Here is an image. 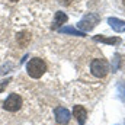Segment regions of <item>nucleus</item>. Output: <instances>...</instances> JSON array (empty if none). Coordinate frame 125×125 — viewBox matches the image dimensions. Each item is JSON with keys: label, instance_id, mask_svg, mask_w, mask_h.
Segmentation results:
<instances>
[{"label": "nucleus", "instance_id": "obj_1", "mask_svg": "<svg viewBox=\"0 0 125 125\" xmlns=\"http://www.w3.org/2000/svg\"><path fill=\"white\" fill-rule=\"evenodd\" d=\"M26 71L32 79H39L47 71V64L42 58H32L26 64Z\"/></svg>", "mask_w": 125, "mask_h": 125}, {"label": "nucleus", "instance_id": "obj_2", "mask_svg": "<svg viewBox=\"0 0 125 125\" xmlns=\"http://www.w3.org/2000/svg\"><path fill=\"white\" fill-rule=\"evenodd\" d=\"M99 21H100V16H99V15H96V13H89V15H86V16L77 23V29L86 33V32L92 31L94 26L99 23Z\"/></svg>", "mask_w": 125, "mask_h": 125}, {"label": "nucleus", "instance_id": "obj_3", "mask_svg": "<svg viewBox=\"0 0 125 125\" xmlns=\"http://www.w3.org/2000/svg\"><path fill=\"white\" fill-rule=\"evenodd\" d=\"M90 71L94 77H105L109 71V62L103 58H96L90 62Z\"/></svg>", "mask_w": 125, "mask_h": 125}, {"label": "nucleus", "instance_id": "obj_4", "mask_svg": "<svg viewBox=\"0 0 125 125\" xmlns=\"http://www.w3.org/2000/svg\"><path fill=\"white\" fill-rule=\"evenodd\" d=\"M22 106V97L18 93H12L7 96V99L3 102V108L9 112H16Z\"/></svg>", "mask_w": 125, "mask_h": 125}, {"label": "nucleus", "instance_id": "obj_5", "mask_svg": "<svg viewBox=\"0 0 125 125\" xmlns=\"http://www.w3.org/2000/svg\"><path fill=\"white\" fill-rule=\"evenodd\" d=\"M70 112L65 109V108H62V106H58L57 109H55V121L58 122V124H68V121H70Z\"/></svg>", "mask_w": 125, "mask_h": 125}, {"label": "nucleus", "instance_id": "obj_6", "mask_svg": "<svg viewBox=\"0 0 125 125\" xmlns=\"http://www.w3.org/2000/svg\"><path fill=\"white\" fill-rule=\"evenodd\" d=\"M73 115H74V118L77 119L79 125H84L86 118H87V111H86V108H83V106H80V105H76V106L73 108Z\"/></svg>", "mask_w": 125, "mask_h": 125}, {"label": "nucleus", "instance_id": "obj_7", "mask_svg": "<svg viewBox=\"0 0 125 125\" xmlns=\"http://www.w3.org/2000/svg\"><path fill=\"white\" fill-rule=\"evenodd\" d=\"M108 23L111 25V28L116 32H124L125 31V21L121 19H116V18H109L108 19Z\"/></svg>", "mask_w": 125, "mask_h": 125}, {"label": "nucleus", "instance_id": "obj_8", "mask_svg": "<svg viewBox=\"0 0 125 125\" xmlns=\"http://www.w3.org/2000/svg\"><path fill=\"white\" fill-rule=\"evenodd\" d=\"M67 15L62 13V12H57L55 13V18H54V25H52V29H58L61 25H64L67 22Z\"/></svg>", "mask_w": 125, "mask_h": 125}, {"label": "nucleus", "instance_id": "obj_9", "mask_svg": "<svg viewBox=\"0 0 125 125\" xmlns=\"http://www.w3.org/2000/svg\"><path fill=\"white\" fill-rule=\"evenodd\" d=\"M18 42H19V45H21V47H26V45L31 42V33H29V32H26V31L18 33Z\"/></svg>", "mask_w": 125, "mask_h": 125}, {"label": "nucleus", "instance_id": "obj_10", "mask_svg": "<svg viewBox=\"0 0 125 125\" xmlns=\"http://www.w3.org/2000/svg\"><path fill=\"white\" fill-rule=\"evenodd\" d=\"M94 41H97V42H103V44H111V45H114V44H119V38H106V36H103V35H96L93 36Z\"/></svg>", "mask_w": 125, "mask_h": 125}, {"label": "nucleus", "instance_id": "obj_11", "mask_svg": "<svg viewBox=\"0 0 125 125\" xmlns=\"http://www.w3.org/2000/svg\"><path fill=\"white\" fill-rule=\"evenodd\" d=\"M60 32L62 33H70V35H76V36H86V33L79 31L77 28H71V26H65V28H60Z\"/></svg>", "mask_w": 125, "mask_h": 125}, {"label": "nucleus", "instance_id": "obj_12", "mask_svg": "<svg viewBox=\"0 0 125 125\" xmlns=\"http://www.w3.org/2000/svg\"><path fill=\"white\" fill-rule=\"evenodd\" d=\"M10 80H12V79L9 77V79H6V80H1V82H0V93L4 90V87H7V84H9V82H10Z\"/></svg>", "mask_w": 125, "mask_h": 125}, {"label": "nucleus", "instance_id": "obj_13", "mask_svg": "<svg viewBox=\"0 0 125 125\" xmlns=\"http://www.w3.org/2000/svg\"><path fill=\"white\" fill-rule=\"evenodd\" d=\"M57 1H58L60 4H62V6H70L73 0H57Z\"/></svg>", "mask_w": 125, "mask_h": 125}, {"label": "nucleus", "instance_id": "obj_14", "mask_svg": "<svg viewBox=\"0 0 125 125\" xmlns=\"http://www.w3.org/2000/svg\"><path fill=\"white\" fill-rule=\"evenodd\" d=\"M10 1H19V0H10Z\"/></svg>", "mask_w": 125, "mask_h": 125}, {"label": "nucleus", "instance_id": "obj_15", "mask_svg": "<svg viewBox=\"0 0 125 125\" xmlns=\"http://www.w3.org/2000/svg\"><path fill=\"white\" fill-rule=\"evenodd\" d=\"M122 3H124V6H125V0H122Z\"/></svg>", "mask_w": 125, "mask_h": 125}]
</instances>
